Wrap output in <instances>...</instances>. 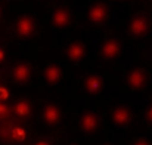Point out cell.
Listing matches in <instances>:
<instances>
[{"label": "cell", "mask_w": 152, "mask_h": 145, "mask_svg": "<svg viewBox=\"0 0 152 145\" xmlns=\"http://www.w3.org/2000/svg\"><path fill=\"white\" fill-rule=\"evenodd\" d=\"M55 21H56V24H65L66 22V12L65 10H62V9H59L58 12H56V15H55Z\"/></svg>", "instance_id": "cell-2"}, {"label": "cell", "mask_w": 152, "mask_h": 145, "mask_svg": "<svg viewBox=\"0 0 152 145\" xmlns=\"http://www.w3.org/2000/svg\"><path fill=\"white\" fill-rule=\"evenodd\" d=\"M105 13H106L105 7H103L102 4H98V6H95V7L92 9V12H90V16H92L95 21H101L102 18L105 16Z\"/></svg>", "instance_id": "cell-1"}]
</instances>
